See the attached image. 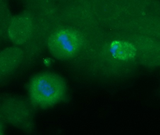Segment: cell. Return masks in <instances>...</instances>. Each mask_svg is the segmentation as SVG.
I'll list each match as a JSON object with an SVG mask.
<instances>
[{
  "instance_id": "cell-1",
  "label": "cell",
  "mask_w": 160,
  "mask_h": 135,
  "mask_svg": "<svg viewBox=\"0 0 160 135\" xmlns=\"http://www.w3.org/2000/svg\"><path fill=\"white\" fill-rule=\"evenodd\" d=\"M28 100L34 107L45 109L65 98L67 86L59 75L50 72L39 73L31 78L27 86Z\"/></svg>"
},
{
  "instance_id": "cell-2",
  "label": "cell",
  "mask_w": 160,
  "mask_h": 135,
  "mask_svg": "<svg viewBox=\"0 0 160 135\" xmlns=\"http://www.w3.org/2000/svg\"><path fill=\"white\" fill-rule=\"evenodd\" d=\"M30 101L20 96L2 94L0 97L1 126L8 125L26 133L35 131L34 115Z\"/></svg>"
},
{
  "instance_id": "cell-3",
  "label": "cell",
  "mask_w": 160,
  "mask_h": 135,
  "mask_svg": "<svg viewBox=\"0 0 160 135\" xmlns=\"http://www.w3.org/2000/svg\"><path fill=\"white\" fill-rule=\"evenodd\" d=\"M82 44L78 32L72 29H62L51 34L47 42L49 52L55 59L68 60L75 56Z\"/></svg>"
},
{
  "instance_id": "cell-4",
  "label": "cell",
  "mask_w": 160,
  "mask_h": 135,
  "mask_svg": "<svg viewBox=\"0 0 160 135\" xmlns=\"http://www.w3.org/2000/svg\"><path fill=\"white\" fill-rule=\"evenodd\" d=\"M31 18L28 15H17L12 19L8 28L10 39L14 44L21 45L29 39L32 31Z\"/></svg>"
},
{
  "instance_id": "cell-5",
  "label": "cell",
  "mask_w": 160,
  "mask_h": 135,
  "mask_svg": "<svg viewBox=\"0 0 160 135\" xmlns=\"http://www.w3.org/2000/svg\"><path fill=\"white\" fill-rule=\"evenodd\" d=\"M24 52L19 47H11L5 49L0 53V73L1 79L8 77L21 65Z\"/></svg>"
},
{
  "instance_id": "cell-6",
  "label": "cell",
  "mask_w": 160,
  "mask_h": 135,
  "mask_svg": "<svg viewBox=\"0 0 160 135\" xmlns=\"http://www.w3.org/2000/svg\"><path fill=\"white\" fill-rule=\"evenodd\" d=\"M112 55L116 59L128 60L135 57L137 50L133 45L130 43L122 41H115L110 46Z\"/></svg>"
}]
</instances>
